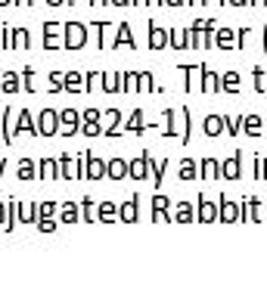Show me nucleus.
<instances>
[{
    "label": "nucleus",
    "instance_id": "1",
    "mask_svg": "<svg viewBox=\"0 0 267 307\" xmlns=\"http://www.w3.org/2000/svg\"><path fill=\"white\" fill-rule=\"evenodd\" d=\"M84 41V31H81V25H68V47H78Z\"/></svg>",
    "mask_w": 267,
    "mask_h": 307
},
{
    "label": "nucleus",
    "instance_id": "3",
    "mask_svg": "<svg viewBox=\"0 0 267 307\" xmlns=\"http://www.w3.org/2000/svg\"><path fill=\"white\" fill-rule=\"evenodd\" d=\"M162 44H165V34L159 28H152V47H162Z\"/></svg>",
    "mask_w": 267,
    "mask_h": 307
},
{
    "label": "nucleus",
    "instance_id": "6",
    "mask_svg": "<svg viewBox=\"0 0 267 307\" xmlns=\"http://www.w3.org/2000/svg\"><path fill=\"white\" fill-rule=\"evenodd\" d=\"M50 4H59V0H50Z\"/></svg>",
    "mask_w": 267,
    "mask_h": 307
},
{
    "label": "nucleus",
    "instance_id": "5",
    "mask_svg": "<svg viewBox=\"0 0 267 307\" xmlns=\"http://www.w3.org/2000/svg\"><path fill=\"white\" fill-rule=\"evenodd\" d=\"M4 87H7V90H16V78H13V74H7V81H4Z\"/></svg>",
    "mask_w": 267,
    "mask_h": 307
},
{
    "label": "nucleus",
    "instance_id": "2",
    "mask_svg": "<svg viewBox=\"0 0 267 307\" xmlns=\"http://www.w3.org/2000/svg\"><path fill=\"white\" fill-rule=\"evenodd\" d=\"M236 171H239V165H236V159H233V162H227V165H224V174H227V177H236Z\"/></svg>",
    "mask_w": 267,
    "mask_h": 307
},
{
    "label": "nucleus",
    "instance_id": "4",
    "mask_svg": "<svg viewBox=\"0 0 267 307\" xmlns=\"http://www.w3.org/2000/svg\"><path fill=\"white\" fill-rule=\"evenodd\" d=\"M217 127H221L217 118H208V121H205V134H217Z\"/></svg>",
    "mask_w": 267,
    "mask_h": 307
}]
</instances>
